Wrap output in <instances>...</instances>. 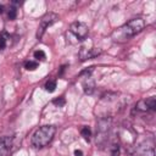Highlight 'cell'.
Masks as SVG:
<instances>
[{
  "label": "cell",
  "mask_w": 156,
  "mask_h": 156,
  "mask_svg": "<svg viewBox=\"0 0 156 156\" xmlns=\"http://www.w3.org/2000/svg\"><path fill=\"white\" fill-rule=\"evenodd\" d=\"M7 16H9V18H10V20H15V18H16V16H17V10H16V7H13V6H12V7H10Z\"/></svg>",
  "instance_id": "15"
},
{
  "label": "cell",
  "mask_w": 156,
  "mask_h": 156,
  "mask_svg": "<svg viewBox=\"0 0 156 156\" xmlns=\"http://www.w3.org/2000/svg\"><path fill=\"white\" fill-rule=\"evenodd\" d=\"M57 20H58V16H57L56 13H52V12L45 13V15L41 17L40 22H39V27H38V32H37V38L40 39V38L43 37L44 32H45L52 23H55Z\"/></svg>",
  "instance_id": "3"
},
{
  "label": "cell",
  "mask_w": 156,
  "mask_h": 156,
  "mask_svg": "<svg viewBox=\"0 0 156 156\" xmlns=\"http://www.w3.org/2000/svg\"><path fill=\"white\" fill-rule=\"evenodd\" d=\"M12 147V136H2L0 138V156H9Z\"/></svg>",
  "instance_id": "7"
},
{
  "label": "cell",
  "mask_w": 156,
  "mask_h": 156,
  "mask_svg": "<svg viewBox=\"0 0 156 156\" xmlns=\"http://www.w3.org/2000/svg\"><path fill=\"white\" fill-rule=\"evenodd\" d=\"M55 132H56V128L50 124L38 128L32 136V145L37 149H41V147L46 146L52 140Z\"/></svg>",
  "instance_id": "2"
},
{
  "label": "cell",
  "mask_w": 156,
  "mask_h": 156,
  "mask_svg": "<svg viewBox=\"0 0 156 156\" xmlns=\"http://www.w3.org/2000/svg\"><path fill=\"white\" fill-rule=\"evenodd\" d=\"M145 27V22L143 18H133L124 23L123 26L115 29L111 34V39L116 43H126L129 39H132L134 35L140 33Z\"/></svg>",
  "instance_id": "1"
},
{
  "label": "cell",
  "mask_w": 156,
  "mask_h": 156,
  "mask_svg": "<svg viewBox=\"0 0 156 156\" xmlns=\"http://www.w3.org/2000/svg\"><path fill=\"white\" fill-rule=\"evenodd\" d=\"M88 26L83 22H73L69 26V34H72L77 40H84L88 35Z\"/></svg>",
  "instance_id": "4"
},
{
  "label": "cell",
  "mask_w": 156,
  "mask_h": 156,
  "mask_svg": "<svg viewBox=\"0 0 156 156\" xmlns=\"http://www.w3.org/2000/svg\"><path fill=\"white\" fill-rule=\"evenodd\" d=\"M9 34L6 32H1L0 33V50H4L7 45V40H9Z\"/></svg>",
  "instance_id": "10"
},
{
  "label": "cell",
  "mask_w": 156,
  "mask_h": 156,
  "mask_svg": "<svg viewBox=\"0 0 156 156\" xmlns=\"http://www.w3.org/2000/svg\"><path fill=\"white\" fill-rule=\"evenodd\" d=\"M52 104L54 105H56V106H58V107H61V106H63L65 104H66V100H65V98H57V99H55L54 101H52Z\"/></svg>",
  "instance_id": "16"
},
{
  "label": "cell",
  "mask_w": 156,
  "mask_h": 156,
  "mask_svg": "<svg viewBox=\"0 0 156 156\" xmlns=\"http://www.w3.org/2000/svg\"><path fill=\"white\" fill-rule=\"evenodd\" d=\"M133 156H154V141L145 140L135 147Z\"/></svg>",
  "instance_id": "5"
},
{
  "label": "cell",
  "mask_w": 156,
  "mask_h": 156,
  "mask_svg": "<svg viewBox=\"0 0 156 156\" xmlns=\"http://www.w3.org/2000/svg\"><path fill=\"white\" fill-rule=\"evenodd\" d=\"M74 156H83V151L82 150H74Z\"/></svg>",
  "instance_id": "17"
},
{
  "label": "cell",
  "mask_w": 156,
  "mask_h": 156,
  "mask_svg": "<svg viewBox=\"0 0 156 156\" xmlns=\"http://www.w3.org/2000/svg\"><path fill=\"white\" fill-rule=\"evenodd\" d=\"M45 52L43 51V50H37V51H34V58L37 60V61H44L45 60Z\"/></svg>",
  "instance_id": "14"
},
{
  "label": "cell",
  "mask_w": 156,
  "mask_h": 156,
  "mask_svg": "<svg viewBox=\"0 0 156 156\" xmlns=\"http://www.w3.org/2000/svg\"><path fill=\"white\" fill-rule=\"evenodd\" d=\"M80 134H82V136H83L87 141H89V140H90V136H91V130H90V128H89L88 126H84V127L80 129Z\"/></svg>",
  "instance_id": "13"
},
{
  "label": "cell",
  "mask_w": 156,
  "mask_h": 156,
  "mask_svg": "<svg viewBox=\"0 0 156 156\" xmlns=\"http://www.w3.org/2000/svg\"><path fill=\"white\" fill-rule=\"evenodd\" d=\"M101 52V50L99 49H95V48H90V49H87V48H82L80 51H79V56H80V60L84 61L87 58H91V57H95L98 56L99 54Z\"/></svg>",
  "instance_id": "8"
},
{
  "label": "cell",
  "mask_w": 156,
  "mask_h": 156,
  "mask_svg": "<svg viewBox=\"0 0 156 156\" xmlns=\"http://www.w3.org/2000/svg\"><path fill=\"white\" fill-rule=\"evenodd\" d=\"M83 90L88 95H90V94L94 93V90H95V83H94V80H93V78L90 76H87L85 79L83 80Z\"/></svg>",
  "instance_id": "9"
},
{
  "label": "cell",
  "mask_w": 156,
  "mask_h": 156,
  "mask_svg": "<svg viewBox=\"0 0 156 156\" xmlns=\"http://www.w3.org/2000/svg\"><path fill=\"white\" fill-rule=\"evenodd\" d=\"M24 68L27 71H34L38 68V61H33V60H28L24 62Z\"/></svg>",
  "instance_id": "11"
},
{
  "label": "cell",
  "mask_w": 156,
  "mask_h": 156,
  "mask_svg": "<svg viewBox=\"0 0 156 156\" xmlns=\"http://www.w3.org/2000/svg\"><path fill=\"white\" fill-rule=\"evenodd\" d=\"M135 108L138 111H141V112H146V111H155L156 110V98L155 96H150L147 99H144V100H140Z\"/></svg>",
  "instance_id": "6"
},
{
  "label": "cell",
  "mask_w": 156,
  "mask_h": 156,
  "mask_svg": "<svg viewBox=\"0 0 156 156\" xmlns=\"http://www.w3.org/2000/svg\"><path fill=\"white\" fill-rule=\"evenodd\" d=\"M45 90L46 91H49V93H52V91H55V89H56V80L55 79H49L46 83H45Z\"/></svg>",
  "instance_id": "12"
},
{
  "label": "cell",
  "mask_w": 156,
  "mask_h": 156,
  "mask_svg": "<svg viewBox=\"0 0 156 156\" xmlns=\"http://www.w3.org/2000/svg\"><path fill=\"white\" fill-rule=\"evenodd\" d=\"M2 9H4V7H2V6H1V5H0V13H1V12H2Z\"/></svg>",
  "instance_id": "18"
}]
</instances>
